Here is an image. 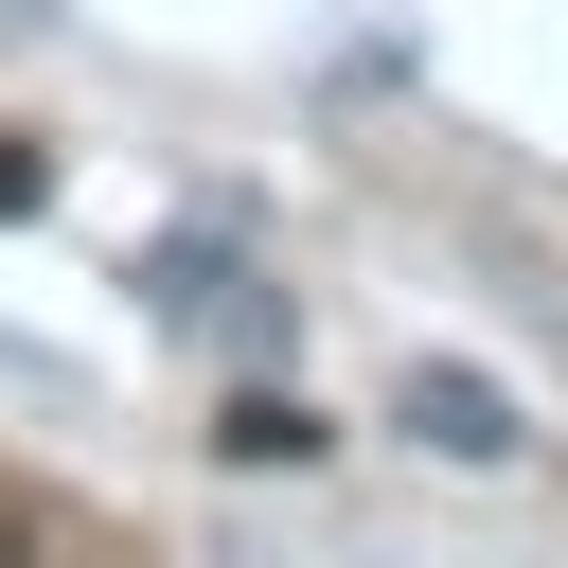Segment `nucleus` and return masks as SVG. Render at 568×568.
Returning a JSON list of instances; mask_svg holds the SVG:
<instances>
[{"mask_svg":"<svg viewBox=\"0 0 568 568\" xmlns=\"http://www.w3.org/2000/svg\"><path fill=\"white\" fill-rule=\"evenodd\" d=\"M142 284H160V320H195V337H213V355H248V373H266V355H284V302H266V284H248V266H231V248H160V266H142Z\"/></svg>","mask_w":568,"mask_h":568,"instance_id":"2","label":"nucleus"},{"mask_svg":"<svg viewBox=\"0 0 568 568\" xmlns=\"http://www.w3.org/2000/svg\"><path fill=\"white\" fill-rule=\"evenodd\" d=\"M36 195H53V160H36V142H18V124H0V231H18V213H36Z\"/></svg>","mask_w":568,"mask_h":568,"instance_id":"4","label":"nucleus"},{"mask_svg":"<svg viewBox=\"0 0 568 568\" xmlns=\"http://www.w3.org/2000/svg\"><path fill=\"white\" fill-rule=\"evenodd\" d=\"M390 426H408L426 462H515V444H532V408H515L497 373H462V355H426V373L390 390Z\"/></svg>","mask_w":568,"mask_h":568,"instance_id":"1","label":"nucleus"},{"mask_svg":"<svg viewBox=\"0 0 568 568\" xmlns=\"http://www.w3.org/2000/svg\"><path fill=\"white\" fill-rule=\"evenodd\" d=\"M213 444H231V462H320V408H302L284 373H248V390L213 408Z\"/></svg>","mask_w":568,"mask_h":568,"instance_id":"3","label":"nucleus"}]
</instances>
